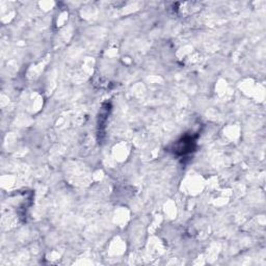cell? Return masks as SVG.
Segmentation results:
<instances>
[{"label": "cell", "mask_w": 266, "mask_h": 266, "mask_svg": "<svg viewBox=\"0 0 266 266\" xmlns=\"http://www.w3.org/2000/svg\"><path fill=\"white\" fill-rule=\"evenodd\" d=\"M195 149H196V138L187 135L177 142L175 153H177L178 155H185L195 151Z\"/></svg>", "instance_id": "obj_1"}]
</instances>
